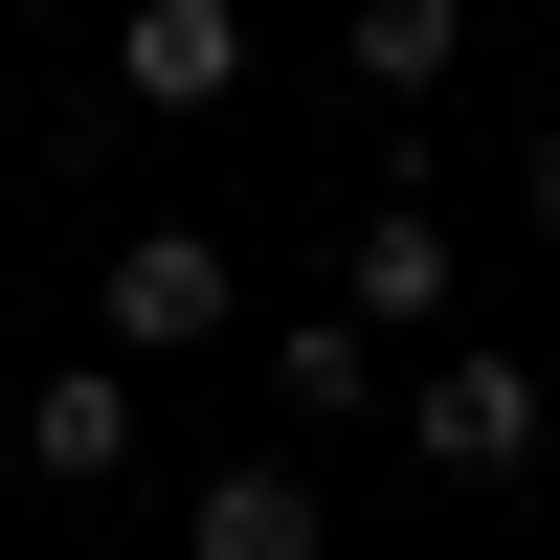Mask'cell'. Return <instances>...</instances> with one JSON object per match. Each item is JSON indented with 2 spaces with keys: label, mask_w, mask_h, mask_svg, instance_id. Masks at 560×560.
Wrapping results in <instances>:
<instances>
[{
  "label": "cell",
  "mask_w": 560,
  "mask_h": 560,
  "mask_svg": "<svg viewBox=\"0 0 560 560\" xmlns=\"http://www.w3.org/2000/svg\"><path fill=\"white\" fill-rule=\"evenodd\" d=\"M314 538H337V516H314L292 471H202V493H179V560H314Z\"/></svg>",
  "instance_id": "8992f818"
},
{
  "label": "cell",
  "mask_w": 560,
  "mask_h": 560,
  "mask_svg": "<svg viewBox=\"0 0 560 560\" xmlns=\"http://www.w3.org/2000/svg\"><path fill=\"white\" fill-rule=\"evenodd\" d=\"M224 314H247V269H224L202 224H135L113 247V359H179V337H224Z\"/></svg>",
  "instance_id": "3957f363"
},
{
  "label": "cell",
  "mask_w": 560,
  "mask_h": 560,
  "mask_svg": "<svg viewBox=\"0 0 560 560\" xmlns=\"http://www.w3.org/2000/svg\"><path fill=\"white\" fill-rule=\"evenodd\" d=\"M516 202H538V224H560V113H538V135H516Z\"/></svg>",
  "instance_id": "9c48e42d"
},
{
  "label": "cell",
  "mask_w": 560,
  "mask_h": 560,
  "mask_svg": "<svg viewBox=\"0 0 560 560\" xmlns=\"http://www.w3.org/2000/svg\"><path fill=\"white\" fill-rule=\"evenodd\" d=\"M269 382H292V427H359V404H382V337H359V314H292V337H247Z\"/></svg>",
  "instance_id": "52a82bcc"
},
{
  "label": "cell",
  "mask_w": 560,
  "mask_h": 560,
  "mask_svg": "<svg viewBox=\"0 0 560 560\" xmlns=\"http://www.w3.org/2000/svg\"><path fill=\"white\" fill-rule=\"evenodd\" d=\"M337 45H359V90H448V45H471V0H359Z\"/></svg>",
  "instance_id": "ba28073f"
},
{
  "label": "cell",
  "mask_w": 560,
  "mask_h": 560,
  "mask_svg": "<svg viewBox=\"0 0 560 560\" xmlns=\"http://www.w3.org/2000/svg\"><path fill=\"white\" fill-rule=\"evenodd\" d=\"M23 471H45V493H113V471H135V359H68V382H23Z\"/></svg>",
  "instance_id": "277c9868"
},
{
  "label": "cell",
  "mask_w": 560,
  "mask_h": 560,
  "mask_svg": "<svg viewBox=\"0 0 560 560\" xmlns=\"http://www.w3.org/2000/svg\"><path fill=\"white\" fill-rule=\"evenodd\" d=\"M337 292H359V337H427V314H448V224L404 202V179L359 202V247H337Z\"/></svg>",
  "instance_id": "5b68a950"
},
{
  "label": "cell",
  "mask_w": 560,
  "mask_h": 560,
  "mask_svg": "<svg viewBox=\"0 0 560 560\" xmlns=\"http://www.w3.org/2000/svg\"><path fill=\"white\" fill-rule=\"evenodd\" d=\"M404 448H427L448 493H516L538 448H560V404H538V359H493V337H471V359H427V382H404Z\"/></svg>",
  "instance_id": "6da1fadb"
},
{
  "label": "cell",
  "mask_w": 560,
  "mask_h": 560,
  "mask_svg": "<svg viewBox=\"0 0 560 560\" xmlns=\"http://www.w3.org/2000/svg\"><path fill=\"white\" fill-rule=\"evenodd\" d=\"M113 90L135 113H224L247 90V0H113Z\"/></svg>",
  "instance_id": "7a4b0ae2"
}]
</instances>
